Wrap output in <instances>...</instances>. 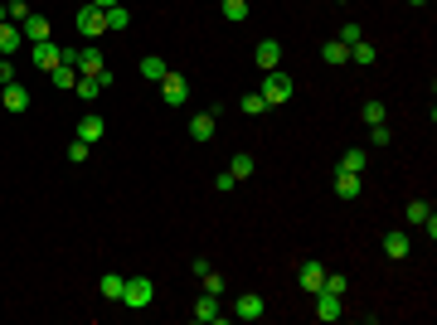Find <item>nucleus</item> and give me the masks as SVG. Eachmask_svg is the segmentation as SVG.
Segmentation results:
<instances>
[{"mask_svg":"<svg viewBox=\"0 0 437 325\" xmlns=\"http://www.w3.org/2000/svg\"><path fill=\"white\" fill-rule=\"evenodd\" d=\"M258 93H262V103H267V112H272V107H282V103H292V98H297V83H292L282 68H267V78H262V88H258Z\"/></svg>","mask_w":437,"mask_h":325,"instance_id":"obj_1","label":"nucleus"},{"mask_svg":"<svg viewBox=\"0 0 437 325\" xmlns=\"http://www.w3.org/2000/svg\"><path fill=\"white\" fill-rule=\"evenodd\" d=\"M151 296H156L151 277H126V287H121V306H131V311H146V306H151Z\"/></svg>","mask_w":437,"mask_h":325,"instance_id":"obj_2","label":"nucleus"},{"mask_svg":"<svg viewBox=\"0 0 437 325\" xmlns=\"http://www.w3.org/2000/svg\"><path fill=\"white\" fill-rule=\"evenodd\" d=\"M78 29H83L88 39L108 34V10H98V5H78Z\"/></svg>","mask_w":437,"mask_h":325,"instance_id":"obj_3","label":"nucleus"},{"mask_svg":"<svg viewBox=\"0 0 437 325\" xmlns=\"http://www.w3.org/2000/svg\"><path fill=\"white\" fill-rule=\"evenodd\" d=\"M73 68H78L83 78H93V73H103V68H108V59H103V49H98V44H83V49L73 54Z\"/></svg>","mask_w":437,"mask_h":325,"instance_id":"obj_4","label":"nucleus"},{"mask_svg":"<svg viewBox=\"0 0 437 325\" xmlns=\"http://www.w3.org/2000/svg\"><path fill=\"white\" fill-rule=\"evenodd\" d=\"M311 301H316V321L330 325V321H340V316H345V296H335V292H326V287H321Z\"/></svg>","mask_w":437,"mask_h":325,"instance_id":"obj_5","label":"nucleus"},{"mask_svg":"<svg viewBox=\"0 0 437 325\" xmlns=\"http://www.w3.org/2000/svg\"><path fill=\"white\" fill-rule=\"evenodd\" d=\"M161 98H165L170 107H185V103H190V83H185L180 73H165V78H161Z\"/></svg>","mask_w":437,"mask_h":325,"instance_id":"obj_6","label":"nucleus"},{"mask_svg":"<svg viewBox=\"0 0 437 325\" xmlns=\"http://www.w3.org/2000/svg\"><path fill=\"white\" fill-rule=\"evenodd\" d=\"M321 282H326V267H321V262H316V257H311V262H302V267H297V287H302V292H306V296H316V292H321Z\"/></svg>","mask_w":437,"mask_h":325,"instance_id":"obj_7","label":"nucleus"},{"mask_svg":"<svg viewBox=\"0 0 437 325\" xmlns=\"http://www.w3.org/2000/svg\"><path fill=\"white\" fill-rule=\"evenodd\" d=\"M233 316H238V321H262V316H267V301H262L258 292H243V296L233 301Z\"/></svg>","mask_w":437,"mask_h":325,"instance_id":"obj_8","label":"nucleus"},{"mask_svg":"<svg viewBox=\"0 0 437 325\" xmlns=\"http://www.w3.org/2000/svg\"><path fill=\"white\" fill-rule=\"evenodd\" d=\"M214 131H218V107L190 116V141H214Z\"/></svg>","mask_w":437,"mask_h":325,"instance_id":"obj_9","label":"nucleus"},{"mask_svg":"<svg viewBox=\"0 0 437 325\" xmlns=\"http://www.w3.org/2000/svg\"><path fill=\"white\" fill-rule=\"evenodd\" d=\"M195 321H205V325H223V321H228V311H218L214 292H205V296L195 301Z\"/></svg>","mask_w":437,"mask_h":325,"instance_id":"obj_10","label":"nucleus"},{"mask_svg":"<svg viewBox=\"0 0 437 325\" xmlns=\"http://www.w3.org/2000/svg\"><path fill=\"white\" fill-rule=\"evenodd\" d=\"M0 107H5V112H24V107H29V88H24L20 78L5 83V88H0Z\"/></svg>","mask_w":437,"mask_h":325,"instance_id":"obj_11","label":"nucleus"},{"mask_svg":"<svg viewBox=\"0 0 437 325\" xmlns=\"http://www.w3.org/2000/svg\"><path fill=\"white\" fill-rule=\"evenodd\" d=\"M59 63H64V59H59V44H54V39H44V44H34V68H39L44 78H49V73H54Z\"/></svg>","mask_w":437,"mask_h":325,"instance_id":"obj_12","label":"nucleus"},{"mask_svg":"<svg viewBox=\"0 0 437 325\" xmlns=\"http://www.w3.org/2000/svg\"><path fill=\"white\" fill-rule=\"evenodd\" d=\"M253 59H258V68L267 73V68H277V63H282V44H277V39H258Z\"/></svg>","mask_w":437,"mask_h":325,"instance_id":"obj_13","label":"nucleus"},{"mask_svg":"<svg viewBox=\"0 0 437 325\" xmlns=\"http://www.w3.org/2000/svg\"><path fill=\"white\" fill-rule=\"evenodd\" d=\"M408 252H413V238L408 233H384V257L389 262H403Z\"/></svg>","mask_w":437,"mask_h":325,"instance_id":"obj_14","label":"nucleus"},{"mask_svg":"<svg viewBox=\"0 0 437 325\" xmlns=\"http://www.w3.org/2000/svg\"><path fill=\"white\" fill-rule=\"evenodd\" d=\"M20 44H24V29H20L15 20H0V59H10Z\"/></svg>","mask_w":437,"mask_h":325,"instance_id":"obj_15","label":"nucleus"},{"mask_svg":"<svg viewBox=\"0 0 437 325\" xmlns=\"http://www.w3.org/2000/svg\"><path fill=\"white\" fill-rule=\"evenodd\" d=\"M20 29H24V39H29V44H44V39H49V34H54V29H49V20H44V15H29V20H24V24H20Z\"/></svg>","mask_w":437,"mask_h":325,"instance_id":"obj_16","label":"nucleus"},{"mask_svg":"<svg viewBox=\"0 0 437 325\" xmlns=\"http://www.w3.org/2000/svg\"><path fill=\"white\" fill-rule=\"evenodd\" d=\"M49 83H54V88H64V93H73V83H78V68H73V63H59V68L49 73Z\"/></svg>","mask_w":437,"mask_h":325,"instance_id":"obj_17","label":"nucleus"},{"mask_svg":"<svg viewBox=\"0 0 437 325\" xmlns=\"http://www.w3.org/2000/svg\"><path fill=\"white\" fill-rule=\"evenodd\" d=\"M335 195H340V199H355V195H360V175L335 170Z\"/></svg>","mask_w":437,"mask_h":325,"instance_id":"obj_18","label":"nucleus"},{"mask_svg":"<svg viewBox=\"0 0 437 325\" xmlns=\"http://www.w3.org/2000/svg\"><path fill=\"white\" fill-rule=\"evenodd\" d=\"M218 15H223L228 24H243V20H248V0H218Z\"/></svg>","mask_w":437,"mask_h":325,"instance_id":"obj_19","label":"nucleus"},{"mask_svg":"<svg viewBox=\"0 0 437 325\" xmlns=\"http://www.w3.org/2000/svg\"><path fill=\"white\" fill-rule=\"evenodd\" d=\"M121 287H126V277H121V272H108V277L98 282V292H103L108 301H121Z\"/></svg>","mask_w":437,"mask_h":325,"instance_id":"obj_20","label":"nucleus"},{"mask_svg":"<svg viewBox=\"0 0 437 325\" xmlns=\"http://www.w3.org/2000/svg\"><path fill=\"white\" fill-rule=\"evenodd\" d=\"M165 73H170V68H165V59H156V54H146V59H141V78H151V83H161Z\"/></svg>","mask_w":437,"mask_h":325,"instance_id":"obj_21","label":"nucleus"},{"mask_svg":"<svg viewBox=\"0 0 437 325\" xmlns=\"http://www.w3.org/2000/svg\"><path fill=\"white\" fill-rule=\"evenodd\" d=\"M78 141H88V146L103 141V116H83V121H78Z\"/></svg>","mask_w":437,"mask_h":325,"instance_id":"obj_22","label":"nucleus"},{"mask_svg":"<svg viewBox=\"0 0 437 325\" xmlns=\"http://www.w3.org/2000/svg\"><path fill=\"white\" fill-rule=\"evenodd\" d=\"M321 59H326V63H350V44L330 39V44H321Z\"/></svg>","mask_w":437,"mask_h":325,"instance_id":"obj_23","label":"nucleus"},{"mask_svg":"<svg viewBox=\"0 0 437 325\" xmlns=\"http://www.w3.org/2000/svg\"><path fill=\"white\" fill-rule=\"evenodd\" d=\"M350 59H355L360 68H369V63H374L379 54H374V44H364V39H360V44H350Z\"/></svg>","mask_w":437,"mask_h":325,"instance_id":"obj_24","label":"nucleus"},{"mask_svg":"<svg viewBox=\"0 0 437 325\" xmlns=\"http://www.w3.org/2000/svg\"><path fill=\"white\" fill-rule=\"evenodd\" d=\"M73 93H78L83 103H93V98L103 93V83H98V78H83V73H78V83H73Z\"/></svg>","mask_w":437,"mask_h":325,"instance_id":"obj_25","label":"nucleus"},{"mask_svg":"<svg viewBox=\"0 0 437 325\" xmlns=\"http://www.w3.org/2000/svg\"><path fill=\"white\" fill-rule=\"evenodd\" d=\"M364 165H369V156H364V151H345V156H340V170H350V175H360Z\"/></svg>","mask_w":437,"mask_h":325,"instance_id":"obj_26","label":"nucleus"},{"mask_svg":"<svg viewBox=\"0 0 437 325\" xmlns=\"http://www.w3.org/2000/svg\"><path fill=\"white\" fill-rule=\"evenodd\" d=\"M253 170H258V160H253V156H233V165H228V175H233V180H248Z\"/></svg>","mask_w":437,"mask_h":325,"instance_id":"obj_27","label":"nucleus"},{"mask_svg":"<svg viewBox=\"0 0 437 325\" xmlns=\"http://www.w3.org/2000/svg\"><path fill=\"white\" fill-rule=\"evenodd\" d=\"M29 15H34V10H29L24 0H5V20H15V24H24Z\"/></svg>","mask_w":437,"mask_h":325,"instance_id":"obj_28","label":"nucleus"},{"mask_svg":"<svg viewBox=\"0 0 437 325\" xmlns=\"http://www.w3.org/2000/svg\"><path fill=\"white\" fill-rule=\"evenodd\" d=\"M126 24H131V15H126L121 5H112V10H108V29H112V34H121Z\"/></svg>","mask_w":437,"mask_h":325,"instance_id":"obj_29","label":"nucleus"},{"mask_svg":"<svg viewBox=\"0 0 437 325\" xmlns=\"http://www.w3.org/2000/svg\"><path fill=\"white\" fill-rule=\"evenodd\" d=\"M321 287H326V292H335V296H345V292H350V277H345V272H326V282H321Z\"/></svg>","mask_w":437,"mask_h":325,"instance_id":"obj_30","label":"nucleus"},{"mask_svg":"<svg viewBox=\"0 0 437 325\" xmlns=\"http://www.w3.org/2000/svg\"><path fill=\"white\" fill-rule=\"evenodd\" d=\"M238 107L248 112V116H262V112H267V103H262V93H243V103H238Z\"/></svg>","mask_w":437,"mask_h":325,"instance_id":"obj_31","label":"nucleus"},{"mask_svg":"<svg viewBox=\"0 0 437 325\" xmlns=\"http://www.w3.org/2000/svg\"><path fill=\"white\" fill-rule=\"evenodd\" d=\"M88 156H93V146H88V141H78V136H73V141H68V160H73V165H83V160H88Z\"/></svg>","mask_w":437,"mask_h":325,"instance_id":"obj_32","label":"nucleus"},{"mask_svg":"<svg viewBox=\"0 0 437 325\" xmlns=\"http://www.w3.org/2000/svg\"><path fill=\"white\" fill-rule=\"evenodd\" d=\"M433 214V209H428V204H423V199H413V204H408V209H403V218H408V223H413V228H418V223H423V218Z\"/></svg>","mask_w":437,"mask_h":325,"instance_id":"obj_33","label":"nucleus"},{"mask_svg":"<svg viewBox=\"0 0 437 325\" xmlns=\"http://www.w3.org/2000/svg\"><path fill=\"white\" fill-rule=\"evenodd\" d=\"M360 116H364L369 126H379V121H384L389 112H384V103H364V112H360Z\"/></svg>","mask_w":437,"mask_h":325,"instance_id":"obj_34","label":"nucleus"},{"mask_svg":"<svg viewBox=\"0 0 437 325\" xmlns=\"http://www.w3.org/2000/svg\"><path fill=\"white\" fill-rule=\"evenodd\" d=\"M360 39H364V29H360V24H355V20H350V24H345V29H340V44H360Z\"/></svg>","mask_w":437,"mask_h":325,"instance_id":"obj_35","label":"nucleus"},{"mask_svg":"<svg viewBox=\"0 0 437 325\" xmlns=\"http://www.w3.org/2000/svg\"><path fill=\"white\" fill-rule=\"evenodd\" d=\"M205 292H214V296H218V292H223V277H218L214 267H209V272H205Z\"/></svg>","mask_w":437,"mask_h":325,"instance_id":"obj_36","label":"nucleus"},{"mask_svg":"<svg viewBox=\"0 0 437 325\" xmlns=\"http://www.w3.org/2000/svg\"><path fill=\"white\" fill-rule=\"evenodd\" d=\"M369 141H374V146H389V126H384V121H379V126H369Z\"/></svg>","mask_w":437,"mask_h":325,"instance_id":"obj_37","label":"nucleus"},{"mask_svg":"<svg viewBox=\"0 0 437 325\" xmlns=\"http://www.w3.org/2000/svg\"><path fill=\"white\" fill-rule=\"evenodd\" d=\"M5 83H15V63H10V59H0V88H5Z\"/></svg>","mask_w":437,"mask_h":325,"instance_id":"obj_38","label":"nucleus"},{"mask_svg":"<svg viewBox=\"0 0 437 325\" xmlns=\"http://www.w3.org/2000/svg\"><path fill=\"white\" fill-rule=\"evenodd\" d=\"M88 5H98V10H112V5H121V0H88Z\"/></svg>","mask_w":437,"mask_h":325,"instance_id":"obj_39","label":"nucleus"},{"mask_svg":"<svg viewBox=\"0 0 437 325\" xmlns=\"http://www.w3.org/2000/svg\"><path fill=\"white\" fill-rule=\"evenodd\" d=\"M408 5H428V0H408Z\"/></svg>","mask_w":437,"mask_h":325,"instance_id":"obj_40","label":"nucleus"},{"mask_svg":"<svg viewBox=\"0 0 437 325\" xmlns=\"http://www.w3.org/2000/svg\"><path fill=\"white\" fill-rule=\"evenodd\" d=\"M0 20H5V0H0Z\"/></svg>","mask_w":437,"mask_h":325,"instance_id":"obj_41","label":"nucleus"},{"mask_svg":"<svg viewBox=\"0 0 437 325\" xmlns=\"http://www.w3.org/2000/svg\"><path fill=\"white\" fill-rule=\"evenodd\" d=\"M73 5H88V0H73Z\"/></svg>","mask_w":437,"mask_h":325,"instance_id":"obj_42","label":"nucleus"}]
</instances>
